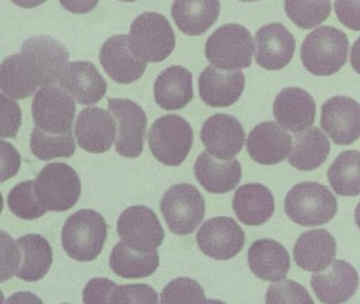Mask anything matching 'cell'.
<instances>
[{
    "label": "cell",
    "mask_w": 360,
    "mask_h": 304,
    "mask_svg": "<svg viewBox=\"0 0 360 304\" xmlns=\"http://www.w3.org/2000/svg\"><path fill=\"white\" fill-rule=\"evenodd\" d=\"M347 34L330 25H321L307 34L301 46L303 67L316 76H330L347 63Z\"/></svg>",
    "instance_id": "obj_1"
},
{
    "label": "cell",
    "mask_w": 360,
    "mask_h": 304,
    "mask_svg": "<svg viewBox=\"0 0 360 304\" xmlns=\"http://www.w3.org/2000/svg\"><path fill=\"white\" fill-rule=\"evenodd\" d=\"M108 236V225L94 209H81L63 226L62 243L71 259L90 262L100 255Z\"/></svg>",
    "instance_id": "obj_2"
},
{
    "label": "cell",
    "mask_w": 360,
    "mask_h": 304,
    "mask_svg": "<svg viewBox=\"0 0 360 304\" xmlns=\"http://www.w3.org/2000/svg\"><path fill=\"white\" fill-rule=\"evenodd\" d=\"M129 48L144 63H162L174 52L176 35L169 21L162 14L145 12L130 27Z\"/></svg>",
    "instance_id": "obj_3"
},
{
    "label": "cell",
    "mask_w": 360,
    "mask_h": 304,
    "mask_svg": "<svg viewBox=\"0 0 360 304\" xmlns=\"http://www.w3.org/2000/svg\"><path fill=\"white\" fill-rule=\"evenodd\" d=\"M284 207L294 223L313 227L330 222L336 215L338 204L326 186L317 182H301L288 192Z\"/></svg>",
    "instance_id": "obj_4"
},
{
    "label": "cell",
    "mask_w": 360,
    "mask_h": 304,
    "mask_svg": "<svg viewBox=\"0 0 360 304\" xmlns=\"http://www.w3.org/2000/svg\"><path fill=\"white\" fill-rule=\"evenodd\" d=\"M34 191L48 211L64 213L79 202L82 184L77 171L65 163H51L41 169L34 181Z\"/></svg>",
    "instance_id": "obj_5"
},
{
    "label": "cell",
    "mask_w": 360,
    "mask_h": 304,
    "mask_svg": "<svg viewBox=\"0 0 360 304\" xmlns=\"http://www.w3.org/2000/svg\"><path fill=\"white\" fill-rule=\"evenodd\" d=\"M254 51L250 31L238 23L222 25L206 40V58L214 68L224 71L250 67Z\"/></svg>",
    "instance_id": "obj_6"
},
{
    "label": "cell",
    "mask_w": 360,
    "mask_h": 304,
    "mask_svg": "<svg viewBox=\"0 0 360 304\" xmlns=\"http://www.w3.org/2000/svg\"><path fill=\"white\" fill-rule=\"evenodd\" d=\"M148 143L153 156L160 163L180 166L193 147V128L182 116L167 114L153 122L149 130Z\"/></svg>",
    "instance_id": "obj_7"
},
{
    "label": "cell",
    "mask_w": 360,
    "mask_h": 304,
    "mask_svg": "<svg viewBox=\"0 0 360 304\" xmlns=\"http://www.w3.org/2000/svg\"><path fill=\"white\" fill-rule=\"evenodd\" d=\"M161 211L172 234H193L205 215V200L191 184H176L168 188L161 200Z\"/></svg>",
    "instance_id": "obj_8"
},
{
    "label": "cell",
    "mask_w": 360,
    "mask_h": 304,
    "mask_svg": "<svg viewBox=\"0 0 360 304\" xmlns=\"http://www.w3.org/2000/svg\"><path fill=\"white\" fill-rule=\"evenodd\" d=\"M122 242L140 253L157 251L165 238L163 226L155 211L144 205L128 207L117 219Z\"/></svg>",
    "instance_id": "obj_9"
},
{
    "label": "cell",
    "mask_w": 360,
    "mask_h": 304,
    "mask_svg": "<svg viewBox=\"0 0 360 304\" xmlns=\"http://www.w3.org/2000/svg\"><path fill=\"white\" fill-rule=\"evenodd\" d=\"M32 115L37 127L48 134H64L72 130L75 101L56 86L41 88L35 93Z\"/></svg>",
    "instance_id": "obj_10"
},
{
    "label": "cell",
    "mask_w": 360,
    "mask_h": 304,
    "mask_svg": "<svg viewBox=\"0 0 360 304\" xmlns=\"http://www.w3.org/2000/svg\"><path fill=\"white\" fill-rule=\"evenodd\" d=\"M108 110L117 125L115 150L123 158H136L144 149L147 116L144 110L130 99H108Z\"/></svg>",
    "instance_id": "obj_11"
},
{
    "label": "cell",
    "mask_w": 360,
    "mask_h": 304,
    "mask_svg": "<svg viewBox=\"0 0 360 304\" xmlns=\"http://www.w3.org/2000/svg\"><path fill=\"white\" fill-rule=\"evenodd\" d=\"M20 54L37 73L41 88L54 86L58 75L70 58L68 49L48 35H37L22 42Z\"/></svg>",
    "instance_id": "obj_12"
},
{
    "label": "cell",
    "mask_w": 360,
    "mask_h": 304,
    "mask_svg": "<svg viewBox=\"0 0 360 304\" xmlns=\"http://www.w3.org/2000/svg\"><path fill=\"white\" fill-rule=\"evenodd\" d=\"M197 243L202 253L207 257L229 260L243 248L245 232L231 217H212L200 228Z\"/></svg>",
    "instance_id": "obj_13"
},
{
    "label": "cell",
    "mask_w": 360,
    "mask_h": 304,
    "mask_svg": "<svg viewBox=\"0 0 360 304\" xmlns=\"http://www.w3.org/2000/svg\"><path fill=\"white\" fill-rule=\"evenodd\" d=\"M206 152L216 160H231L243 148L245 131L231 114L219 113L204 122L200 132Z\"/></svg>",
    "instance_id": "obj_14"
},
{
    "label": "cell",
    "mask_w": 360,
    "mask_h": 304,
    "mask_svg": "<svg viewBox=\"0 0 360 304\" xmlns=\"http://www.w3.org/2000/svg\"><path fill=\"white\" fill-rule=\"evenodd\" d=\"M359 103L355 99L332 97L322 103L320 125L337 145H351L359 139Z\"/></svg>",
    "instance_id": "obj_15"
},
{
    "label": "cell",
    "mask_w": 360,
    "mask_h": 304,
    "mask_svg": "<svg viewBox=\"0 0 360 304\" xmlns=\"http://www.w3.org/2000/svg\"><path fill=\"white\" fill-rule=\"evenodd\" d=\"M58 84L81 105H94L107 92L106 80L89 61L66 63L58 75Z\"/></svg>",
    "instance_id": "obj_16"
},
{
    "label": "cell",
    "mask_w": 360,
    "mask_h": 304,
    "mask_svg": "<svg viewBox=\"0 0 360 304\" xmlns=\"http://www.w3.org/2000/svg\"><path fill=\"white\" fill-rule=\"evenodd\" d=\"M358 274L355 268L343 260H334L326 270L311 276L314 293L323 304H343L358 289Z\"/></svg>",
    "instance_id": "obj_17"
},
{
    "label": "cell",
    "mask_w": 360,
    "mask_h": 304,
    "mask_svg": "<svg viewBox=\"0 0 360 304\" xmlns=\"http://www.w3.org/2000/svg\"><path fill=\"white\" fill-rule=\"evenodd\" d=\"M75 137L82 149L90 153H105L115 143L117 122L107 110L86 108L77 116Z\"/></svg>",
    "instance_id": "obj_18"
},
{
    "label": "cell",
    "mask_w": 360,
    "mask_h": 304,
    "mask_svg": "<svg viewBox=\"0 0 360 304\" xmlns=\"http://www.w3.org/2000/svg\"><path fill=\"white\" fill-rule=\"evenodd\" d=\"M255 59L261 68L278 71L285 68L294 56L296 40L282 23L264 25L257 32Z\"/></svg>",
    "instance_id": "obj_19"
},
{
    "label": "cell",
    "mask_w": 360,
    "mask_h": 304,
    "mask_svg": "<svg viewBox=\"0 0 360 304\" xmlns=\"http://www.w3.org/2000/svg\"><path fill=\"white\" fill-rule=\"evenodd\" d=\"M273 112L281 128L301 133L315 122L316 103L307 91L299 87H290L277 95Z\"/></svg>",
    "instance_id": "obj_20"
},
{
    "label": "cell",
    "mask_w": 360,
    "mask_h": 304,
    "mask_svg": "<svg viewBox=\"0 0 360 304\" xmlns=\"http://www.w3.org/2000/svg\"><path fill=\"white\" fill-rule=\"evenodd\" d=\"M100 61L105 72L117 84H129L142 77L147 63L134 56L128 35H115L103 44Z\"/></svg>",
    "instance_id": "obj_21"
},
{
    "label": "cell",
    "mask_w": 360,
    "mask_h": 304,
    "mask_svg": "<svg viewBox=\"0 0 360 304\" xmlns=\"http://www.w3.org/2000/svg\"><path fill=\"white\" fill-rule=\"evenodd\" d=\"M245 88L242 71H224L208 65L199 78V94L202 101L214 108H225L239 101Z\"/></svg>",
    "instance_id": "obj_22"
},
{
    "label": "cell",
    "mask_w": 360,
    "mask_h": 304,
    "mask_svg": "<svg viewBox=\"0 0 360 304\" xmlns=\"http://www.w3.org/2000/svg\"><path fill=\"white\" fill-rule=\"evenodd\" d=\"M292 137L275 122L257 125L248 137V154L261 165H276L285 160L292 149Z\"/></svg>",
    "instance_id": "obj_23"
},
{
    "label": "cell",
    "mask_w": 360,
    "mask_h": 304,
    "mask_svg": "<svg viewBox=\"0 0 360 304\" xmlns=\"http://www.w3.org/2000/svg\"><path fill=\"white\" fill-rule=\"evenodd\" d=\"M248 261L252 274L263 281L279 282L290 272V253L283 245L271 239L252 243L248 248Z\"/></svg>",
    "instance_id": "obj_24"
},
{
    "label": "cell",
    "mask_w": 360,
    "mask_h": 304,
    "mask_svg": "<svg viewBox=\"0 0 360 304\" xmlns=\"http://www.w3.org/2000/svg\"><path fill=\"white\" fill-rule=\"evenodd\" d=\"M336 251V241L328 230H309L295 243L294 260L301 270L318 272L334 261Z\"/></svg>",
    "instance_id": "obj_25"
},
{
    "label": "cell",
    "mask_w": 360,
    "mask_h": 304,
    "mask_svg": "<svg viewBox=\"0 0 360 304\" xmlns=\"http://www.w3.org/2000/svg\"><path fill=\"white\" fill-rule=\"evenodd\" d=\"M195 177L200 185L210 194H222L231 191L242 179V167L239 160L233 158L219 162L206 151L195 160Z\"/></svg>",
    "instance_id": "obj_26"
},
{
    "label": "cell",
    "mask_w": 360,
    "mask_h": 304,
    "mask_svg": "<svg viewBox=\"0 0 360 304\" xmlns=\"http://www.w3.org/2000/svg\"><path fill=\"white\" fill-rule=\"evenodd\" d=\"M153 94L162 109H183L193 99V74L182 65L167 68L155 80Z\"/></svg>",
    "instance_id": "obj_27"
},
{
    "label": "cell",
    "mask_w": 360,
    "mask_h": 304,
    "mask_svg": "<svg viewBox=\"0 0 360 304\" xmlns=\"http://www.w3.org/2000/svg\"><path fill=\"white\" fill-rule=\"evenodd\" d=\"M233 208L238 219L248 226L266 223L275 211V198L262 184H245L233 196Z\"/></svg>",
    "instance_id": "obj_28"
},
{
    "label": "cell",
    "mask_w": 360,
    "mask_h": 304,
    "mask_svg": "<svg viewBox=\"0 0 360 304\" xmlns=\"http://www.w3.org/2000/svg\"><path fill=\"white\" fill-rule=\"evenodd\" d=\"M20 249V267L15 276L27 282L41 280L51 267L53 251L41 234H27L15 241Z\"/></svg>",
    "instance_id": "obj_29"
},
{
    "label": "cell",
    "mask_w": 360,
    "mask_h": 304,
    "mask_svg": "<svg viewBox=\"0 0 360 304\" xmlns=\"http://www.w3.org/2000/svg\"><path fill=\"white\" fill-rule=\"evenodd\" d=\"M39 87L37 73L22 54L11 55L0 63V90L12 99H28Z\"/></svg>",
    "instance_id": "obj_30"
},
{
    "label": "cell",
    "mask_w": 360,
    "mask_h": 304,
    "mask_svg": "<svg viewBox=\"0 0 360 304\" xmlns=\"http://www.w3.org/2000/svg\"><path fill=\"white\" fill-rule=\"evenodd\" d=\"M330 150V141L326 135L319 128L313 127L297 133L288 162L298 170L313 171L326 162Z\"/></svg>",
    "instance_id": "obj_31"
},
{
    "label": "cell",
    "mask_w": 360,
    "mask_h": 304,
    "mask_svg": "<svg viewBox=\"0 0 360 304\" xmlns=\"http://www.w3.org/2000/svg\"><path fill=\"white\" fill-rule=\"evenodd\" d=\"M219 1H176L172 4V15L179 30L188 36L205 33L220 15Z\"/></svg>",
    "instance_id": "obj_32"
},
{
    "label": "cell",
    "mask_w": 360,
    "mask_h": 304,
    "mask_svg": "<svg viewBox=\"0 0 360 304\" xmlns=\"http://www.w3.org/2000/svg\"><path fill=\"white\" fill-rule=\"evenodd\" d=\"M160 265L157 251L140 253L119 242L111 251L109 266L117 276L124 279H141L151 276Z\"/></svg>",
    "instance_id": "obj_33"
},
{
    "label": "cell",
    "mask_w": 360,
    "mask_h": 304,
    "mask_svg": "<svg viewBox=\"0 0 360 304\" xmlns=\"http://www.w3.org/2000/svg\"><path fill=\"white\" fill-rule=\"evenodd\" d=\"M360 153L358 150L341 152L328 171V179L339 196H357L360 194Z\"/></svg>",
    "instance_id": "obj_34"
},
{
    "label": "cell",
    "mask_w": 360,
    "mask_h": 304,
    "mask_svg": "<svg viewBox=\"0 0 360 304\" xmlns=\"http://www.w3.org/2000/svg\"><path fill=\"white\" fill-rule=\"evenodd\" d=\"M30 149L33 156L41 160L56 158H71L75 153L77 145L72 130L64 134H48L35 127L31 133Z\"/></svg>",
    "instance_id": "obj_35"
},
{
    "label": "cell",
    "mask_w": 360,
    "mask_h": 304,
    "mask_svg": "<svg viewBox=\"0 0 360 304\" xmlns=\"http://www.w3.org/2000/svg\"><path fill=\"white\" fill-rule=\"evenodd\" d=\"M8 205L12 213L22 220L39 219L47 213L37 200L34 181L18 184L8 196Z\"/></svg>",
    "instance_id": "obj_36"
},
{
    "label": "cell",
    "mask_w": 360,
    "mask_h": 304,
    "mask_svg": "<svg viewBox=\"0 0 360 304\" xmlns=\"http://www.w3.org/2000/svg\"><path fill=\"white\" fill-rule=\"evenodd\" d=\"M284 6L288 18L304 30L326 21L332 10L330 1H285Z\"/></svg>",
    "instance_id": "obj_37"
},
{
    "label": "cell",
    "mask_w": 360,
    "mask_h": 304,
    "mask_svg": "<svg viewBox=\"0 0 360 304\" xmlns=\"http://www.w3.org/2000/svg\"><path fill=\"white\" fill-rule=\"evenodd\" d=\"M205 291L197 281L176 278L167 283L161 293V304H206Z\"/></svg>",
    "instance_id": "obj_38"
},
{
    "label": "cell",
    "mask_w": 360,
    "mask_h": 304,
    "mask_svg": "<svg viewBox=\"0 0 360 304\" xmlns=\"http://www.w3.org/2000/svg\"><path fill=\"white\" fill-rule=\"evenodd\" d=\"M266 304H315L309 291L296 281L281 280L269 287Z\"/></svg>",
    "instance_id": "obj_39"
},
{
    "label": "cell",
    "mask_w": 360,
    "mask_h": 304,
    "mask_svg": "<svg viewBox=\"0 0 360 304\" xmlns=\"http://www.w3.org/2000/svg\"><path fill=\"white\" fill-rule=\"evenodd\" d=\"M112 304H159V296L155 289L144 283L117 285Z\"/></svg>",
    "instance_id": "obj_40"
},
{
    "label": "cell",
    "mask_w": 360,
    "mask_h": 304,
    "mask_svg": "<svg viewBox=\"0 0 360 304\" xmlns=\"http://www.w3.org/2000/svg\"><path fill=\"white\" fill-rule=\"evenodd\" d=\"M22 122V114L20 105L7 95L0 93V137L16 139Z\"/></svg>",
    "instance_id": "obj_41"
},
{
    "label": "cell",
    "mask_w": 360,
    "mask_h": 304,
    "mask_svg": "<svg viewBox=\"0 0 360 304\" xmlns=\"http://www.w3.org/2000/svg\"><path fill=\"white\" fill-rule=\"evenodd\" d=\"M20 249L8 232L0 230V283L15 276L20 267Z\"/></svg>",
    "instance_id": "obj_42"
},
{
    "label": "cell",
    "mask_w": 360,
    "mask_h": 304,
    "mask_svg": "<svg viewBox=\"0 0 360 304\" xmlns=\"http://www.w3.org/2000/svg\"><path fill=\"white\" fill-rule=\"evenodd\" d=\"M115 282L108 278L91 279L83 291L84 304H112Z\"/></svg>",
    "instance_id": "obj_43"
},
{
    "label": "cell",
    "mask_w": 360,
    "mask_h": 304,
    "mask_svg": "<svg viewBox=\"0 0 360 304\" xmlns=\"http://www.w3.org/2000/svg\"><path fill=\"white\" fill-rule=\"evenodd\" d=\"M22 156L12 144L0 139V183H5L18 175Z\"/></svg>",
    "instance_id": "obj_44"
},
{
    "label": "cell",
    "mask_w": 360,
    "mask_h": 304,
    "mask_svg": "<svg viewBox=\"0 0 360 304\" xmlns=\"http://www.w3.org/2000/svg\"><path fill=\"white\" fill-rule=\"evenodd\" d=\"M339 21L353 31H359L360 1H335Z\"/></svg>",
    "instance_id": "obj_45"
},
{
    "label": "cell",
    "mask_w": 360,
    "mask_h": 304,
    "mask_svg": "<svg viewBox=\"0 0 360 304\" xmlns=\"http://www.w3.org/2000/svg\"><path fill=\"white\" fill-rule=\"evenodd\" d=\"M5 304H44V302L31 291H18L10 296Z\"/></svg>",
    "instance_id": "obj_46"
},
{
    "label": "cell",
    "mask_w": 360,
    "mask_h": 304,
    "mask_svg": "<svg viewBox=\"0 0 360 304\" xmlns=\"http://www.w3.org/2000/svg\"><path fill=\"white\" fill-rule=\"evenodd\" d=\"M206 304H226L225 302L221 301V300L207 299V303Z\"/></svg>",
    "instance_id": "obj_47"
},
{
    "label": "cell",
    "mask_w": 360,
    "mask_h": 304,
    "mask_svg": "<svg viewBox=\"0 0 360 304\" xmlns=\"http://www.w3.org/2000/svg\"><path fill=\"white\" fill-rule=\"evenodd\" d=\"M4 209V198L3 194H1V192H0V215H1V213H3Z\"/></svg>",
    "instance_id": "obj_48"
},
{
    "label": "cell",
    "mask_w": 360,
    "mask_h": 304,
    "mask_svg": "<svg viewBox=\"0 0 360 304\" xmlns=\"http://www.w3.org/2000/svg\"><path fill=\"white\" fill-rule=\"evenodd\" d=\"M0 304H5V296H4L3 291L0 289Z\"/></svg>",
    "instance_id": "obj_49"
},
{
    "label": "cell",
    "mask_w": 360,
    "mask_h": 304,
    "mask_svg": "<svg viewBox=\"0 0 360 304\" xmlns=\"http://www.w3.org/2000/svg\"><path fill=\"white\" fill-rule=\"evenodd\" d=\"M64 304H69V303H64Z\"/></svg>",
    "instance_id": "obj_50"
}]
</instances>
